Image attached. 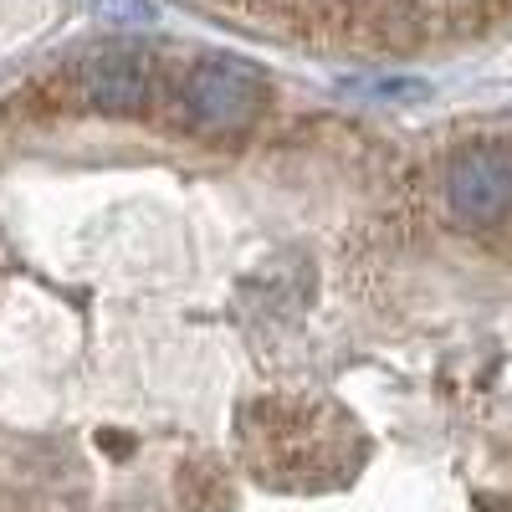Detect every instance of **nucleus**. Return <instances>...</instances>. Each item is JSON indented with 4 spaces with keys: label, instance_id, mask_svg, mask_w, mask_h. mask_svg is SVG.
<instances>
[{
    "label": "nucleus",
    "instance_id": "f03ea898",
    "mask_svg": "<svg viewBox=\"0 0 512 512\" xmlns=\"http://www.w3.org/2000/svg\"><path fill=\"white\" fill-rule=\"evenodd\" d=\"M446 205L461 226H492L512 210V154L477 144L446 164Z\"/></svg>",
    "mask_w": 512,
    "mask_h": 512
},
{
    "label": "nucleus",
    "instance_id": "7ed1b4c3",
    "mask_svg": "<svg viewBox=\"0 0 512 512\" xmlns=\"http://www.w3.org/2000/svg\"><path fill=\"white\" fill-rule=\"evenodd\" d=\"M82 98L103 113H134L149 98V57L134 47H103L82 67Z\"/></svg>",
    "mask_w": 512,
    "mask_h": 512
},
{
    "label": "nucleus",
    "instance_id": "f257e3e1",
    "mask_svg": "<svg viewBox=\"0 0 512 512\" xmlns=\"http://www.w3.org/2000/svg\"><path fill=\"white\" fill-rule=\"evenodd\" d=\"M267 103V82L241 57H205L185 82V118L200 134H241Z\"/></svg>",
    "mask_w": 512,
    "mask_h": 512
},
{
    "label": "nucleus",
    "instance_id": "20e7f679",
    "mask_svg": "<svg viewBox=\"0 0 512 512\" xmlns=\"http://www.w3.org/2000/svg\"><path fill=\"white\" fill-rule=\"evenodd\" d=\"M103 21H118V26H144L154 21V0H93Z\"/></svg>",
    "mask_w": 512,
    "mask_h": 512
}]
</instances>
